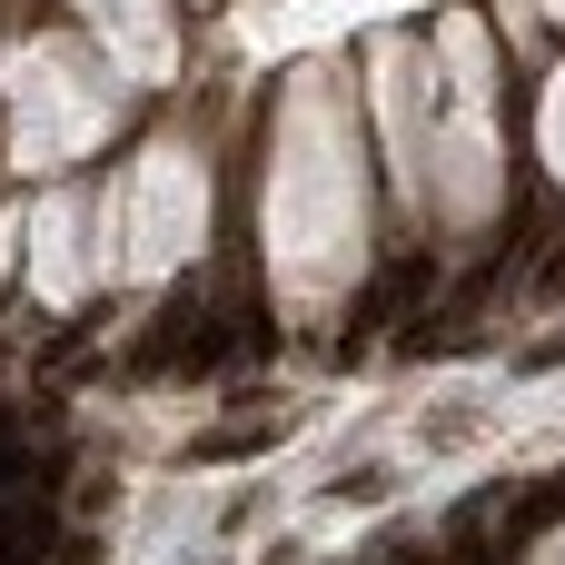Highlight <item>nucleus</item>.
I'll return each mask as SVG.
<instances>
[{
    "label": "nucleus",
    "instance_id": "1",
    "mask_svg": "<svg viewBox=\"0 0 565 565\" xmlns=\"http://www.w3.org/2000/svg\"><path fill=\"white\" fill-rule=\"evenodd\" d=\"M387 487H397V477H387V467H358V477H338V497H358V507H377V497H387Z\"/></svg>",
    "mask_w": 565,
    "mask_h": 565
}]
</instances>
